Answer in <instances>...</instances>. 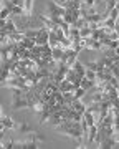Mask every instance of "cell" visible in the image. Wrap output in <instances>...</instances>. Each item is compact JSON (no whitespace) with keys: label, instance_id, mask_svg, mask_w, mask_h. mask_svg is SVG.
Here are the masks:
<instances>
[{"label":"cell","instance_id":"3957f363","mask_svg":"<svg viewBox=\"0 0 119 149\" xmlns=\"http://www.w3.org/2000/svg\"><path fill=\"white\" fill-rule=\"evenodd\" d=\"M12 108H13V109H22V108H28L27 98H25V96H20V98H13Z\"/></svg>","mask_w":119,"mask_h":149},{"label":"cell","instance_id":"30bf717a","mask_svg":"<svg viewBox=\"0 0 119 149\" xmlns=\"http://www.w3.org/2000/svg\"><path fill=\"white\" fill-rule=\"evenodd\" d=\"M71 68L75 70L76 73L81 76V78H84V73H86V66H84V65H81L80 61H78V60H76L75 63H73V66H71Z\"/></svg>","mask_w":119,"mask_h":149},{"label":"cell","instance_id":"83f0119b","mask_svg":"<svg viewBox=\"0 0 119 149\" xmlns=\"http://www.w3.org/2000/svg\"><path fill=\"white\" fill-rule=\"evenodd\" d=\"M109 17H111V18H114V20H116V18H118V17H119V10H118V8H116V7H114L113 10L109 12Z\"/></svg>","mask_w":119,"mask_h":149},{"label":"cell","instance_id":"5b68a950","mask_svg":"<svg viewBox=\"0 0 119 149\" xmlns=\"http://www.w3.org/2000/svg\"><path fill=\"white\" fill-rule=\"evenodd\" d=\"M75 90H76V86L73 85L70 80H66V78L59 83V91H61V93H68V91H75Z\"/></svg>","mask_w":119,"mask_h":149},{"label":"cell","instance_id":"7a4b0ae2","mask_svg":"<svg viewBox=\"0 0 119 149\" xmlns=\"http://www.w3.org/2000/svg\"><path fill=\"white\" fill-rule=\"evenodd\" d=\"M48 38H50V28L40 27V32L35 38V43L37 45H48Z\"/></svg>","mask_w":119,"mask_h":149},{"label":"cell","instance_id":"2e32d148","mask_svg":"<svg viewBox=\"0 0 119 149\" xmlns=\"http://www.w3.org/2000/svg\"><path fill=\"white\" fill-rule=\"evenodd\" d=\"M33 2H35V0H25V2H23V10H25V15H30V13H32Z\"/></svg>","mask_w":119,"mask_h":149},{"label":"cell","instance_id":"603a6c76","mask_svg":"<svg viewBox=\"0 0 119 149\" xmlns=\"http://www.w3.org/2000/svg\"><path fill=\"white\" fill-rule=\"evenodd\" d=\"M12 13V10L10 8H8V7H3V8H2V12H0V18H3V20H7V17L10 15Z\"/></svg>","mask_w":119,"mask_h":149},{"label":"cell","instance_id":"7c38bea8","mask_svg":"<svg viewBox=\"0 0 119 149\" xmlns=\"http://www.w3.org/2000/svg\"><path fill=\"white\" fill-rule=\"evenodd\" d=\"M96 83H98V80H88L86 76L81 80V88H84L86 91H89L93 88V86H96Z\"/></svg>","mask_w":119,"mask_h":149},{"label":"cell","instance_id":"e575fe53","mask_svg":"<svg viewBox=\"0 0 119 149\" xmlns=\"http://www.w3.org/2000/svg\"><path fill=\"white\" fill-rule=\"evenodd\" d=\"M118 96H119V88H118Z\"/></svg>","mask_w":119,"mask_h":149},{"label":"cell","instance_id":"d4e9b609","mask_svg":"<svg viewBox=\"0 0 119 149\" xmlns=\"http://www.w3.org/2000/svg\"><path fill=\"white\" fill-rule=\"evenodd\" d=\"M104 25H106V27H109V28H114V27H116V20H114V18H111V17H108V18L104 20Z\"/></svg>","mask_w":119,"mask_h":149},{"label":"cell","instance_id":"7402d4cb","mask_svg":"<svg viewBox=\"0 0 119 149\" xmlns=\"http://www.w3.org/2000/svg\"><path fill=\"white\" fill-rule=\"evenodd\" d=\"M99 42H101V45H103V47L106 48V47H109V43H111V38H109L108 35H106V33H104L103 37L99 38Z\"/></svg>","mask_w":119,"mask_h":149},{"label":"cell","instance_id":"f1b7e54d","mask_svg":"<svg viewBox=\"0 0 119 149\" xmlns=\"http://www.w3.org/2000/svg\"><path fill=\"white\" fill-rule=\"evenodd\" d=\"M113 128H114V131H119V114H116V116H114Z\"/></svg>","mask_w":119,"mask_h":149},{"label":"cell","instance_id":"e0dca14e","mask_svg":"<svg viewBox=\"0 0 119 149\" xmlns=\"http://www.w3.org/2000/svg\"><path fill=\"white\" fill-rule=\"evenodd\" d=\"M93 35V30L89 27H83V28H80V37L81 38H89Z\"/></svg>","mask_w":119,"mask_h":149},{"label":"cell","instance_id":"52a82bcc","mask_svg":"<svg viewBox=\"0 0 119 149\" xmlns=\"http://www.w3.org/2000/svg\"><path fill=\"white\" fill-rule=\"evenodd\" d=\"M71 108L75 109V111H78V113H81V114H84V111H86V104L81 101V100H75L73 101V104H71Z\"/></svg>","mask_w":119,"mask_h":149},{"label":"cell","instance_id":"4dcf8cb0","mask_svg":"<svg viewBox=\"0 0 119 149\" xmlns=\"http://www.w3.org/2000/svg\"><path fill=\"white\" fill-rule=\"evenodd\" d=\"M111 138L114 139V143L118 144V143H119V131H114V133H113V136H111Z\"/></svg>","mask_w":119,"mask_h":149},{"label":"cell","instance_id":"9a60e30c","mask_svg":"<svg viewBox=\"0 0 119 149\" xmlns=\"http://www.w3.org/2000/svg\"><path fill=\"white\" fill-rule=\"evenodd\" d=\"M22 45L25 48H28V50H32L33 47H35V45H37V43H35V38H28V37H25L22 40Z\"/></svg>","mask_w":119,"mask_h":149},{"label":"cell","instance_id":"484cf974","mask_svg":"<svg viewBox=\"0 0 119 149\" xmlns=\"http://www.w3.org/2000/svg\"><path fill=\"white\" fill-rule=\"evenodd\" d=\"M88 80H96V71H93V70H86V73H84Z\"/></svg>","mask_w":119,"mask_h":149},{"label":"cell","instance_id":"5bb4252c","mask_svg":"<svg viewBox=\"0 0 119 149\" xmlns=\"http://www.w3.org/2000/svg\"><path fill=\"white\" fill-rule=\"evenodd\" d=\"M0 30H2V32H7V33H13V32H17L18 28H17V25L13 23V22H8V20H7L5 27H2Z\"/></svg>","mask_w":119,"mask_h":149},{"label":"cell","instance_id":"ffe728a7","mask_svg":"<svg viewBox=\"0 0 119 149\" xmlns=\"http://www.w3.org/2000/svg\"><path fill=\"white\" fill-rule=\"evenodd\" d=\"M18 131H20V133H27V134L33 133V129L30 128L28 124H25V123H23V124H20V126H18Z\"/></svg>","mask_w":119,"mask_h":149},{"label":"cell","instance_id":"ba28073f","mask_svg":"<svg viewBox=\"0 0 119 149\" xmlns=\"http://www.w3.org/2000/svg\"><path fill=\"white\" fill-rule=\"evenodd\" d=\"M48 45H50V47H51V48H56V47H59V40H58V35H56V32H55V30H50Z\"/></svg>","mask_w":119,"mask_h":149},{"label":"cell","instance_id":"8fae6325","mask_svg":"<svg viewBox=\"0 0 119 149\" xmlns=\"http://www.w3.org/2000/svg\"><path fill=\"white\" fill-rule=\"evenodd\" d=\"M51 55H53V60H56V61H61L63 55H65V48H61V47L53 48V50H51Z\"/></svg>","mask_w":119,"mask_h":149},{"label":"cell","instance_id":"4fadbf2b","mask_svg":"<svg viewBox=\"0 0 119 149\" xmlns=\"http://www.w3.org/2000/svg\"><path fill=\"white\" fill-rule=\"evenodd\" d=\"M83 118L86 119V123L89 124V126H94V124H96V116H94V114H93V113L89 111V109H86V111H84Z\"/></svg>","mask_w":119,"mask_h":149},{"label":"cell","instance_id":"1f68e13d","mask_svg":"<svg viewBox=\"0 0 119 149\" xmlns=\"http://www.w3.org/2000/svg\"><path fill=\"white\" fill-rule=\"evenodd\" d=\"M23 2H25V0H12V3L17 5V7H23Z\"/></svg>","mask_w":119,"mask_h":149},{"label":"cell","instance_id":"277c9868","mask_svg":"<svg viewBox=\"0 0 119 149\" xmlns=\"http://www.w3.org/2000/svg\"><path fill=\"white\" fill-rule=\"evenodd\" d=\"M96 134H98V124H94V126H89V131H88V134H86V148L89 146V144L94 143Z\"/></svg>","mask_w":119,"mask_h":149},{"label":"cell","instance_id":"4316f807","mask_svg":"<svg viewBox=\"0 0 119 149\" xmlns=\"http://www.w3.org/2000/svg\"><path fill=\"white\" fill-rule=\"evenodd\" d=\"M2 148L3 149H12V148H15V141L12 139V141H7V143L2 144Z\"/></svg>","mask_w":119,"mask_h":149},{"label":"cell","instance_id":"d590c367","mask_svg":"<svg viewBox=\"0 0 119 149\" xmlns=\"http://www.w3.org/2000/svg\"><path fill=\"white\" fill-rule=\"evenodd\" d=\"M118 2H119V0H118Z\"/></svg>","mask_w":119,"mask_h":149},{"label":"cell","instance_id":"d6a6232c","mask_svg":"<svg viewBox=\"0 0 119 149\" xmlns=\"http://www.w3.org/2000/svg\"><path fill=\"white\" fill-rule=\"evenodd\" d=\"M114 30H116V33H118V37H119V27H118V25L114 27Z\"/></svg>","mask_w":119,"mask_h":149},{"label":"cell","instance_id":"6da1fadb","mask_svg":"<svg viewBox=\"0 0 119 149\" xmlns=\"http://www.w3.org/2000/svg\"><path fill=\"white\" fill-rule=\"evenodd\" d=\"M48 7V15H58V17H65L66 8L61 3H55V2H48L46 3Z\"/></svg>","mask_w":119,"mask_h":149},{"label":"cell","instance_id":"44dd1931","mask_svg":"<svg viewBox=\"0 0 119 149\" xmlns=\"http://www.w3.org/2000/svg\"><path fill=\"white\" fill-rule=\"evenodd\" d=\"M84 66H86V70H93V71H98V70H99V65H98V61H88Z\"/></svg>","mask_w":119,"mask_h":149},{"label":"cell","instance_id":"9c48e42d","mask_svg":"<svg viewBox=\"0 0 119 149\" xmlns=\"http://www.w3.org/2000/svg\"><path fill=\"white\" fill-rule=\"evenodd\" d=\"M13 128H17L15 123L12 121L8 116H2V128H0V129L3 131V129H13Z\"/></svg>","mask_w":119,"mask_h":149},{"label":"cell","instance_id":"8992f818","mask_svg":"<svg viewBox=\"0 0 119 149\" xmlns=\"http://www.w3.org/2000/svg\"><path fill=\"white\" fill-rule=\"evenodd\" d=\"M116 146V143H114V139L111 138V136H104V139L101 141V144H99V148L101 149H111Z\"/></svg>","mask_w":119,"mask_h":149},{"label":"cell","instance_id":"cb8c5ba5","mask_svg":"<svg viewBox=\"0 0 119 149\" xmlns=\"http://www.w3.org/2000/svg\"><path fill=\"white\" fill-rule=\"evenodd\" d=\"M116 3H118V0H106V8H108V13L113 10L114 7H116Z\"/></svg>","mask_w":119,"mask_h":149},{"label":"cell","instance_id":"ac0fdd59","mask_svg":"<svg viewBox=\"0 0 119 149\" xmlns=\"http://www.w3.org/2000/svg\"><path fill=\"white\" fill-rule=\"evenodd\" d=\"M71 27H76V28H83V27H88V20L84 17H80L78 20L75 22V25H71Z\"/></svg>","mask_w":119,"mask_h":149},{"label":"cell","instance_id":"d6986e66","mask_svg":"<svg viewBox=\"0 0 119 149\" xmlns=\"http://www.w3.org/2000/svg\"><path fill=\"white\" fill-rule=\"evenodd\" d=\"M88 91L84 90V88H81V86H80V88H76L75 91H73V95H75V100H81L83 96L86 95Z\"/></svg>","mask_w":119,"mask_h":149},{"label":"cell","instance_id":"836d02e7","mask_svg":"<svg viewBox=\"0 0 119 149\" xmlns=\"http://www.w3.org/2000/svg\"><path fill=\"white\" fill-rule=\"evenodd\" d=\"M116 8H118V10H119V2H118V3H116Z\"/></svg>","mask_w":119,"mask_h":149},{"label":"cell","instance_id":"f546056e","mask_svg":"<svg viewBox=\"0 0 119 149\" xmlns=\"http://www.w3.org/2000/svg\"><path fill=\"white\" fill-rule=\"evenodd\" d=\"M109 83H111V85H113L114 88H119V80L116 78V76H113V78L109 80Z\"/></svg>","mask_w":119,"mask_h":149}]
</instances>
